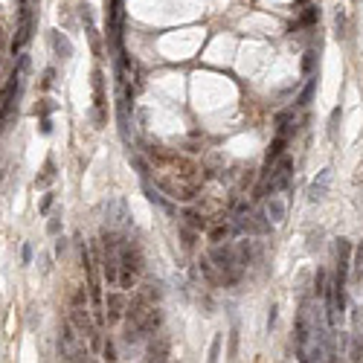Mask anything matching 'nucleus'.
Wrapping results in <instances>:
<instances>
[{
  "label": "nucleus",
  "mask_w": 363,
  "mask_h": 363,
  "mask_svg": "<svg viewBox=\"0 0 363 363\" xmlns=\"http://www.w3.org/2000/svg\"><path fill=\"white\" fill-rule=\"evenodd\" d=\"M355 270H358V276H363V244L358 247V259H355Z\"/></svg>",
  "instance_id": "nucleus-24"
},
{
  "label": "nucleus",
  "mask_w": 363,
  "mask_h": 363,
  "mask_svg": "<svg viewBox=\"0 0 363 363\" xmlns=\"http://www.w3.org/2000/svg\"><path fill=\"white\" fill-rule=\"evenodd\" d=\"M337 125H340V108L331 110V122H329V140H337Z\"/></svg>",
  "instance_id": "nucleus-17"
},
{
  "label": "nucleus",
  "mask_w": 363,
  "mask_h": 363,
  "mask_svg": "<svg viewBox=\"0 0 363 363\" xmlns=\"http://www.w3.org/2000/svg\"><path fill=\"white\" fill-rule=\"evenodd\" d=\"M41 134H52V122L47 116H41Z\"/></svg>",
  "instance_id": "nucleus-29"
},
{
  "label": "nucleus",
  "mask_w": 363,
  "mask_h": 363,
  "mask_svg": "<svg viewBox=\"0 0 363 363\" xmlns=\"http://www.w3.org/2000/svg\"><path fill=\"white\" fill-rule=\"evenodd\" d=\"M47 233H49V236H58V233H61V221H58V218H49Z\"/></svg>",
  "instance_id": "nucleus-23"
},
{
  "label": "nucleus",
  "mask_w": 363,
  "mask_h": 363,
  "mask_svg": "<svg viewBox=\"0 0 363 363\" xmlns=\"http://www.w3.org/2000/svg\"><path fill=\"white\" fill-rule=\"evenodd\" d=\"M26 70H29V55H20V58H17V67H15V73H17V76H23Z\"/></svg>",
  "instance_id": "nucleus-22"
},
{
  "label": "nucleus",
  "mask_w": 363,
  "mask_h": 363,
  "mask_svg": "<svg viewBox=\"0 0 363 363\" xmlns=\"http://www.w3.org/2000/svg\"><path fill=\"white\" fill-rule=\"evenodd\" d=\"M49 110H52V102H49V99H47V102H44V105H41V116H47V113H49Z\"/></svg>",
  "instance_id": "nucleus-31"
},
{
  "label": "nucleus",
  "mask_w": 363,
  "mask_h": 363,
  "mask_svg": "<svg viewBox=\"0 0 363 363\" xmlns=\"http://www.w3.org/2000/svg\"><path fill=\"white\" fill-rule=\"evenodd\" d=\"M349 268H352V244H349L346 238H340V241H337V279H334V285L346 288Z\"/></svg>",
  "instance_id": "nucleus-6"
},
{
  "label": "nucleus",
  "mask_w": 363,
  "mask_h": 363,
  "mask_svg": "<svg viewBox=\"0 0 363 363\" xmlns=\"http://www.w3.org/2000/svg\"><path fill=\"white\" fill-rule=\"evenodd\" d=\"M52 180H55V166H52V160H47V163H44V172H41V174H38V180H35V186H41V189H44V186H49Z\"/></svg>",
  "instance_id": "nucleus-14"
},
{
  "label": "nucleus",
  "mask_w": 363,
  "mask_h": 363,
  "mask_svg": "<svg viewBox=\"0 0 363 363\" xmlns=\"http://www.w3.org/2000/svg\"><path fill=\"white\" fill-rule=\"evenodd\" d=\"M265 212H268V218H270V224L273 227H279V224H285V212H288V206H285V201H279V198H268V204H265Z\"/></svg>",
  "instance_id": "nucleus-9"
},
{
  "label": "nucleus",
  "mask_w": 363,
  "mask_h": 363,
  "mask_svg": "<svg viewBox=\"0 0 363 363\" xmlns=\"http://www.w3.org/2000/svg\"><path fill=\"white\" fill-rule=\"evenodd\" d=\"M233 233H236V230H233V227H227V224H224V227H215V230H212V233H209V238H212V241H218V244H221V238H230V236H233Z\"/></svg>",
  "instance_id": "nucleus-16"
},
{
  "label": "nucleus",
  "mask_w": 363,
  "mask_h": 363,
  "mask_svg": "<svg viewBox=\"0 0 363 363\" xmlns=\"http://www.w3.org/2000/svg\"><path fill=\"white\" fill-rule=\"evenodd\" d=\"M140 270H142V256H140V247H137V244L122 241V244H119V288H122V291H131V288L137 285Z\"/></svg>",
  "instance_id": "nucleus-1"
},
{
  "label": "nucleus",
  "mask_w": 363,
  "mask_h": 363,
  "mask_svg": "<svg viewBox=\"0 0 363 363\" xmlns=\"http://www.w3.org/2000/svg\"><path fill=\"white\" fill-rule=\"evenodd\" d=\"M70 323L84 334V337H90L93 340V346L99 343V337H96V331H93V326H90V314H87V305H84V291L79 288L76 291V297H73V311H70Z\"/></svg>",
  "instance_id": "nucleus-3"
},
{
  "label": "nucleus",
  "mask_w": 363,
  "mask_h": 363,
  "mask_svg": "<svg viewBox=\"0 0 363 363\" xmlns=\"http://www.w3.org/2000/svg\"><path fill=\"white\" fill-rule=\"evenodd\" d=\"M311 67H314V49L305 52V58H302V73H311Z\"/></svg>",
  "instance_id": "nucleus-21"
},
{
  "label": "nucleus",
  "mask_w": 363,
  "mask_h": 363,
  "mask_svg": "<svg viewBox=\"0 0 363 363\" xmlns=\"http://www.w3.org/2000/svg\"><path fill=\"white\" fill-rule=\"evenodd\" d=\"M20 259H23V265H29V262H32V244H23V250H20Z\"/></svg>",
  "instance_id": "nucleus-25"
},
{
  "label": "nucleus",
  "mask_w": 363,
  "mask_h": 363,
  "mask_svg": "<svg viewBox=\"0 0 363 363\" xmlns=\"http://www.w3.org/2000/svg\"><path fill=\"white\" fill-rule=\"evenodd\" d=\"M93 96H96V122L105 125V76H102V70L93 73Z\"/></svg>",
  "instance_id": "nucleus-7"
},
{
  "label": "nucleus",
  "mask_w": 363,
  "mask_h": 363,
  "mask_svg": "<svg viewBox=\"0 0 363 363\" xmlns=\"http://www.w3.org/2000/svg\"><path fill=\"white\" fill-rule=\"evenodd\" d=\"M79 17H81V23H84L87 29L93 26V9H90L87 3H84V6H79Z\"/></svg>",
  "instance_id": "nucleus-18"
},
{
  "label": "nucleus",
  "mask_w": 363,
  "mask_h": 363,
  "mask_svg": "<svg viewBox=\"0 0 363 363\" xmlns=\"http://www.w3.org/2000/svg\"><path fill=\"white\" fill-rule=\"evenodd\" d=\"M320 20V9L317 6H308L305 12H302V17L297 20V23H291V32H297V29H302V26H311V23H317Z\"/></svg>",
  "instance_id": "nucleus-11"
},
{
  "label": "nucleus",
  "mask_w": 363,
  "mask_h": 363,
  "mask_svg": "<svg viewBox=\"0 0 363 363\" xmlns=\"http://www.w3.org/2000/svg\"><path fill=\"white\" fill-rule=\"evenodd\" d=\"M64 247H67V244H64V238H58V241H55V253L61 256V253H64Z\"/></svg>",
  "instance_id": "nucleus-32"
},
{
  "label": "nucleus",
  "mask_w": 363,
  "mask_h": 363,
  "mask_svg": "<svg viewBox=\"0 0 363 363\" xmlns=\"http://www.w3.org/2000/svg\"><path fill=\"white\" fill-rule=\"evenodd\" d=\"M218 346H221V334L212 340V349H209V361H218Z\"/></svg>",
  "instance_id": "nucleus-26"
},
{
  "label": "nucleus",
  "mask_w": 363,
  "mask_h": 363,
  "mask_svg": "<svg viewBox=\"0 0 363 363\" xmlns=\"http://www.w3.org/2000/svg\"><path fill=\"white\" fill-rule=\"evenodd\" d=\"M166 355H169V343H166L163 337H160L157 346H154V343L148 346V361H166Z\"/></svg>",
  "instance_id": "nucleus-15"
},
{
  "label": "nucleus",
  "mask_w": 363,
  "mask_h": 363,
  "mask_svg": "<svg viewBox=\"0 0 363 363\" xmlns=\"http://www.w3.org/2000/svg\"><path fill=\"white\" fill-rule=\"evenodd\" d=\"M282 151H285V134H279V137L273 140V145H270V151H268V169L282 157Z\"/></svg>",
  "instance_id": "nucleus-13"
},
{
  "label": "nucleus",
  "mask_w": 363,
  "mask_h": 363,
  "mask_svg": "<svg viewBox=\"0 0 363 363\" xmlns=\"http://www.w3.org/2000/svg\"><path fill=\"white\" fill-rule=\"evenodd\" d=\"M32 26H35V17H32V9H29V0H20V26H17V35L12 41V52L23 49V44L32 38Z\"/></svg>",
  "instance_id": "nucleus-4"
},
{
  "label": "nucleus",
  "mask_w": 363,
  "mask_h": 363,
  "mask_svg": "<svg viewBox=\"0 0 363 363\" xmlns=\"http://www.w3.org/2000/svg\"><path fill=\"white\" fill-rule=\"evenodd\" d=\"M108 308H110V314H108V320H110V323H113V320H119V317H122V311H128V308H125V300H122L119 294H110V297H108Z\"/></svg>",
  "instance_id": "nucleus-12"
},
{
  "label": "nucleus",
  "mask_w": 363,
  "mask_h": 363,
  "mask_svg": "<svg viewBox=\"0 0 363 363\" xmlns=\"http://www.w3.org/2000/svg\"><path fill=\"white\" fill-rule=\"evenodd\" d=\"M52 76H55V70L49 67V70L44 73V81H41V87H49V84H52Z\"/></svg>",
  "instance_id": "nucleus-28"
},
{
  "label": "nucleus",
  "mask_w": 363,
  "mask_h": 363,
  "mask_svg": "<svg viewBox=\"0 0 363 363\" xmlns=\"http://www.w3.org/2000/svg\"><path fill=\"white\" fill-rule=\"evenodd\" d=\"M291 174H294V160H291V157H282V160H279V166H276V169H270V174H268V180L262 183L259 195H276V192L288 189Z\"/></svg>",
  "instance_id": "nucleus-2"
},
{
  "label": "nucleus",
  "mask_w": 363,
  "mask_h": 363,
  "mask_svg": "<svg viewBox=\"0 0 363 363\" xmlns=\"http://www.w3.org/2000/svg\"><path fill=\"white\" fill-rule=\"evenodd\" d=\"M105 361H116V349H113V343H105Z\"/></svg>",
  "instance_id": "nucleus-27"
},
{
  "label": "nucleus",
  "mask_w": 363,
  "mask_h": 363,
  "mask_svg": "<svg viewBox=\"0 0 363 363\" xmlns=\"http://www.w3.org/2000/svg\"><path fill=\"white\" fill-rule=\"evenodd\" d=\"M108 227H110V230H125V227H131V215H128L125 198H116V201L108 204Z\"/></svg>",
  "instance_id": "nucleus-5"
},
{
  "label": "nucleus",
  "mask_w": 363,
  "mask_h": 363,
  "mask_svg": "<svg viewBox=\"0 0 363 363\" xmlns=\"http://www.w3.org/2000/svg\"><path fill=\"white\" fill-rule=\"evenodd\" d=\"M49 206H52V195H44V201H41V212H49Z\"/></svg>",
  "instance_id": "nucleus-30"
},
{
  "label": "nucleus",
  "mask_w": 363,
  "mask_h": 363,
  "mask_svg": "<svg viewBox=\"0 0 363 363\" xmlns=\"http://www.w3.org/2000/svg\"><path fill=\"white\" fill-rule=\"evenodd\" d=\"M334 26H337V38H343V35H346V15H343V12L334 15Z\"/></svg>",
  "instance_id": "nucleus-19"
},
{
  "label": "nucleus",
  "mask_w": 363,
  "mask_h": 363,
  "mask_svg": "<svg viewBox=\"0 0 363 363\" xmlns=\"http://www.w3.org/2000/svg\"><path fill=\"white\" fill-rule=\"evenodd\" d=\"M311 93H314V81H308V84H305V90H302V96H300V102H297V105H300V108H302V105H308Z\"/></svg>",
  "instance_id": "nucleus-20"
},
{
  "label": "nucleus",
  "mask_w": 363,
  "mask_h": 363,
  "mask_svg": "<svg viewBox=\"0 0 363 363\" xmlns=\"http://www.w3.org/2000/svg\"><path fill=\"white\" fill-rule=\"evenodd\" d=\"M329 183H331V169H323V172L317 174V180L311 183L308 198H311V201H323V198H326V192H329Z\"/></svg>",
  "instance_id": "nucleus-8"
},
{
  "label": "nucleus",
  "mask_w": 363,
  "mask_h": 363,
  "mask_svg": "<svg viewBox=\"0 0 363 363\" xmlns=\"http://www.w3.org/2000/svg\"><path fill=\"white\" fill-rule=\"evenodd\" d=\"M49 41H52L55 55H61V58H70V55H73V44H70V38H67L64 32H49Z\"/></svg>",
  "instance_id": "nucleus-10"
}]
</instances>
